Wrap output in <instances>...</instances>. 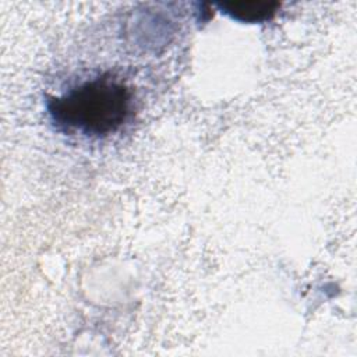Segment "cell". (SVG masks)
I'll return each instance as SVG.
<instances>
[{
    "label": "cell",
    "mask_w": 357,
    "mask_h": 357,
    "mask_svg": "<svg viewBox=\"0 0 357 357\" xmlns=\"http://www.w3.org/2000/svg\"><path fill=\"white\" fill-rule=\"evenodd\" d=\"M225 14L241 22H259L275 15L279 3L276 1H241L219 4Z\"/></svg>",
    "instance_id": "obj_2"
},
{
    "label": "cell",
    "mask_w": 357,
    "mask_h": 357,
    "mask_svg": "<svg viewBox=\"0 0 357 357\" xmlns=\"http://www.w3.org/2000/svg\"><path fill=\"white\" fill-rule=\"evenodd\" d=\"M131 91L110 75L89 79L61 96L49 98L54 126L66 132L102 138L116 132L131 112Z\"/></svg>",
    "instance_id": "obj_1"
}]
</instances>
